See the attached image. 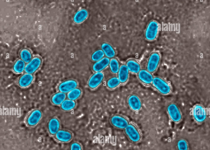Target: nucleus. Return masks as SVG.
I'll return each mask as SVG.
<instances>
[{
	"label": "nucleus",
	"instance_id": "1",
	"mask_svg": "<svg viewBox=\"0 0 210 150\" xmlns=\"http://www.w3.org/2000/svg\"><path fill=\"white\" fill-rule=\"evenodd\" d=\"M152 86L163 95H167L171 92L172 88L168 82L159 76L154 77L152 83Z\"/></svg>",
	"mask_w": 210,
	"mask_h": 150
},
{
	"label": "nucleus",
	"instance_id": "2",
	"mask_svg": "<svg viewBox=\"0 0 210 150\" xmlns=\"http://www.w3.org/2000/svg\"><path fill=\"white\" fill-rule=\"evenodd\" d=\"M124 131L128 138L132 142L136 143L141 140V133L137 127L134 124L129 123Z\"/></svg>",
	"mask_w": 210,
	"mask_h": 150
},
{
	"label": "nucleus",
	"instance_id": "3",
	"mask_svg": "<svg viewBox=\"0 0 210 150\" xmlns=\"http://www.w3.org/2000/svg\"><path fill=\"white\" fill-rule=\"evenodd\" d=\"M159 26L156 21L152 20L148 24L145 32V37L149 41L155 40L157 38L159 30Z\"/></svg>",
	"mask_w": 210,
	"mask_h": 150
},
{
	"label": "nucleus",
	"instance_id": "4",
	"mask_svg": "<svg viewBox=\"0 0 210 150\" xmlns=\"http://www.w3.org/2000/svg\"><path fill=\"white\" fill-rule=\"evenodd\" d=\"M161 57L159 52L154 51L152 52L148 59L146 69L151 73L155 71L160 63Z\"/></svg>",
	"mask_w": 210,
	"mask_h": 150
},
{
	"label": "nucleus",
	"instance_id": "5",
	"mask_svg": "<svg viewBox=\"0 0 210 150\" xmlns=\"http://www.w3.org/2000/svg\"><path fill=\"white\" fill-rule=\"evenodd\" d=\"M167 110L171 119L173 122L178 123L182 120V113L175 104L173 103L169 104L167 106Z\"/></svg>",
	"mask_w": 210,
	"mask_h": 150
},
{
	"label": "nucleus",
	"instance_id": "6",
	"mask_svg": "<svg viewBox=\"0 0 210 150\" xmlns=\"http://www.w3.org/2000/svg\"><path fill=\"white\" fill-rule=\"evenodd\" d=\"M192 113L195 120L199 123H201L206 119L207 112L206 108L200 104H196L193 108Z\"/></svg>",
	"mask_w": 210,
	"mask_h": 150
},
{
	"label": "nucleus",
	"instance_id": "7",
	"mask_svg": "<svg viewBox=\"0 0 210 150\" xmlns=\"http://www.w3.org/2000/svg\"><path fill=\"white\" fill-rule=\"evenodd\" d=\"M110 122L114 127L121 129H124L129 123L126 117L118 114L113 115L110 118Z\"/></svg>",
	"mask_w": 210,
	"mask_h": 150
},
{
	"label": "nucleus",
	"instance_id": "8",
	"mask_svg": "<svg viewBox=\"0 0 210 150\" xmlns=\"http://www.w3.org/2000/svg\"><path fill=\"white\" fill-rule=\"evenodd\" d=\"M42 116V112L38 109L31 111L27 116L26 122L27 125L33 127L36 125L39 122Z\"/></svg>",
	"mask_w": 210,
	"mask_h": 150
},
{
	"label": "nucleus",
	"instance_id": "9",
	"mask_svg": "<svg viewBox=\"0 0 210 150\" xmlns=\"http://www.w3.org/2000/svg\"><path fill=\"white\" fill-rule=\"evenodd\" d=\"M42 63V59L40 57H35L26 65L24 71L26 73L33 74L39 68Z\"/></svg>",
	"mask_w": 210,
	"mask_h": 150
},
{
	"label": "nucleus",
	"instance_id": "10",
	"mask_svg": "<svg viewBox=\"0 0 210 150\" xmlns=\"http://www.w3.org/2000/svg\"><path fill=\"white\" fill-rule=\"evenodd\" d=\"M54 136L55 140L59 142L68 143L72 139L73 134L68 130L60 129Z\"/></svg>",
	"mask_w": 210,
	"mask_h": 150
},
{
	"label": "nucleus",
	"instance_id": "11",
	"mask_svg": "<svg viewBox=\"0 0 210 150\" xmlns=\"http://www.w3.org/2000/svg\"><path fill=\"white\" fill-rule=\"evenodd\" d=\"M78 85V83L76 80L69 79L60 83L58 86L57 88L59 92L65 93L77 88Z\"/></svg>",
	"mask_w": 210,
	"mask_h": 150
},
{
	"label": "nucleus",
	"instance_id": "12",
	"mask_svg": "<svg viewBox=\"0 0 210 150\" xmlns=\"http://www.w3.org/2000/svg\"><path fill=\"white\" fill-rule=\"evenodd\" d=\"M104 78V75L103 72H95L89 78L87 83L88 86L91 89H94L102 83Z\"/></svg>",
	"mask_w": 210,
	"mask_h": 150
},
{
	"label": "nucleus",
	"instance_id": "13",
	"mask_svg": "<svg viewBox=\"0 0 210 150\" xmlns=\"http://www.w3.org/2000/svg\"><path fill=\"white\" fill-rule=\"evenodd\" d=\"M47 127L49 134L51 136H54L60 129V121L56 117H52L48 121Z\"/></svg>",
	"mask_w": 210,
	"mask_h": 150
},
{
	"label": "nucleus",
	"instance_id": "14",
	"mask_svg": "<svg viewBox=\"0 0 210 150\" xmlns=\"http://www.w3.org/2000/svg\"><path fill=\"white\" fill-rule=\"evenodd\" d=\"M127 101L129 107L133 110L137 111L141 109L142 106L141 101L137 95H130L128 97Z\"/></svg>",
	"mask_w": 210,
	"mask_h": 150
},
{
	"label": "nucleus",
	"instance_id": "15",
	"mask_svg": "<svg viewBox=\"0 0 210 150\" xmlns=\"http://www.w3.org/2000/svg\"><path fill=\"white\" fill-rule=\"evenodd\" d=\"M137 74L138 78L142 82L146 84L152 83L154 77L152 73L147 69H141Z\"/></svg>",
	"mask_w": 210,
	"mask_h": 150
},
{
	"label": "nucleus",
	"instance_id": "16",
	"mask_svg": "<svg viewBox=\"0 0 210 150\" xmlns=\"http://www.w3.org/2000/svg\"><path fill=\"white\" fill-rule=\"evenodd\" d=\"M34 79V76L33 74L25 73L19 77L18 83L21 87H27L31 85Z\"/></svg>",
	"mask_w": 210,
	"mask_h": 150
},
{
	"label": "nucleus",
	"instance_id": "17",
	"mask_svg": "<svg viewBox=\"0 0 210 150\" xmlns=\"http://www.w3.org/2000/svg\"><path fill=\"white\" fill-rule=\"evenodd\" d=\"M110 61L109 58L104 57L94 63L92 66V69L95 72H101L109 65Z\"/></svg>",
	"mask_w": 210,
	"mask_h": 150
},
{
	"label": "nucleus",
	"instance_id": "18",
	"mask_svg": "<svg viewBox=\"0 0 210 150\" xmlns=\"http://www.w3.org/2000/svg\"><path fill=\"white\" fill-rule=\"evenodd\" d=\"M129 71L125 64H122L120 66L118 74V77L121 83H126L128 79Z\"/></svg>",
	"mask_w": 210,
	"mask_h": 150
},
{
	"label": "nucleus",
	"instance_id": "19",
	"mask_svg": "<svg viewBox=\"0 0 210 150\" xmlns=\"http://www.w3.org/2000/svg\"><path fill=\"white\" fill-rule=\"evenodd\" d=\"M125 65L129 71L133 73L137 74L141 70V66L140 63L133 59L128 60Z\"/></svg>",
	"mask_w": 210,
	"mask_h": 150
},
{
	"label": "nucleus",
	"instance_id": "20",
	"mask_svg": "<svg viewBox=\"0 0 210 150\" xmlns=\"http://www.w3.org/2000/svg\"><path fill=\"white\" fill-rule=\"evenodd\" d=\"M102 50L105 55L108 58H112L115 56L116 52L114 49L110 44L104 42L101 45Z\"/></svg>",
	"mask_w": 210,
	"mask_h": 150
},
{
	"label": "nucleus",
	"instance_id": "21",
	"mask_svg": "<svg viewBox=\"0 0 210 150\" xmlns=\"http://www.w3.org/2000/svg\"><path fill=\"white\" fill-rule=\"evenodd\" d=\"M88 16V13L86 10L80 9L75 13L73 17V21L76 23H80L84 21Z\"/></svg>",
	"mask_w": 210,
	"mask_h": 150
},
{
	"label": "nucleus",
	"instance_id": "22",
	"mask_svg": "<svg viewBox=\"0 0 210 150\" xmlns=\"http://www.w3.org/2000/svg\"><path fill=\"white\" fill-rule=\"evenodd\" d=\"M66 97L65 93L59 92L53 94L51 97L50 100L53 104L59 105L61 104L65 99Z\"/></svg>",
	"mask_w": 210,
	"mask_h": 150
},
{
	"label": "nucleus",
	"instance_id": "23",
	"mask_svg": "<svg viewBox=\"0 0 210 150\" xmlns=\"http://www.w3.org/2000/svg\"><path fill=\"white\" fill-rule=\"evenodd\" d=\"M26 65L25 63L21 59H18L13 65V70L16 73H21L24 71Z\"/></svg>",
	"mask_w": 210,
	"mask_h": 150
},
{
	"label": "nucleus",
	"instance_id": "24",
	"mask_svg": "<svg viewBox=\"0 0 210 150\" xmlns=\"http://www.w3.org/2000/svg\"><path fill=\"white\" fill-rule=\"evenodd\" d=\"M19 54L21 59L25 63H28L32 58L31 52L27 48H24L22 49Z\"/></svg>",
	"mask_w": 210,
	"mask_h": 150
},
{
	"label": "nucleus",
	"instance_id": "25",
	"mask_svg": "<svg viewBox=\"0 0 210 150\" xmlns=\"http://www.w3.org/2000/svg\"><path fill=\"white\" fill-rule=\"evenodd\" d=\"M76 105L75 101L68 99H65L62 103L61 105V108L63 111H68L73 109Z\"/></svg>",
	"mask_w": 210,
	"mask_h": 150
},
{
	"label": "nucleus",
	"instance_id": "26",
	"mask_svg": "<svg viewBox=\"0 0 210 150\" xmlns=\"http://www.w3.org/2000/svg\"><path fill=\"white\" fill-rule=\"evenodd\" d=\"M82 93L81 90L79 88H76L68 93L67 97L69 99L75 100L80 97Z\"/></svg>",
	"mask_w": 210,
	"mask_h": 150
},
{
	"label": "nucleus",
	"instance_id": "27",
	"mask_svg": "<svg viewBox=\"0 0 210 150\" xmlns=\"http://www.w3.org/2000/svg\"><path fill=\"white\" fill-rule=\"evenodd\" d=\"M121 83L117 76H113L109 79L106 82L107 87L110 89H114L118 87Z\"/></svg>",
	"mask_w": 210,
	"mask_h": 150
},
{
	"label": "nucleus",
	"instance_id": "28",
	"mask_svg": "<svg viewBox=\"0 0 210 150\" xmlns=\"http://www.w3.org/2000/svg\"><path fill=\"white\" fill-rule=\"evenodd\" d=\"M111 72L114 74H117L119 69L120 65L118 60L116 59L113 58L110 60L109 64Z\"/></svg>",
	"mask_w": 210,
	"mask_h": 150
},
{
	"label": "nucleus",
	"instance_id": "29",
	"mask_svg": "<svg viewBox=\"0 0 210 150\" xmlns=\"http://www.w3.org/2000/svg\"><path fill=\"white\" fill-rule=\"evenodd\" d=\"M104 55V54L103 51L99 49L93 53L91 56V59L92 61L97 62L103 58Z\"/></svg>",
	"mask_w": 210,
	"mask_h": 150
},
{
	"label": "nucleus",
	"instance_id": "30",
	"mask_svg": "<svg viewBox=\"0 0 210 150\" xmlns=\"http://www.w3.org/2000/svg\"><path fill=\"white\" fill-rule=\"evenodd\" d=\"M178 150H188V146L187 142L184 139H181L178 141L177 143Z\"/></svg>",
	"mask_w": 210,
	"mask_h": 150
},
{
	"label": "nucleus",
	"instance_id": "31",
	"mask_svg": "<svg viewBox=\"0 0 210 150\" xmlns=\"http://www.w3.org/2000/svg\"><path fill=\"white\" fill-rule=\"evenodd\" d=\"M69 150H82V147L80 143L75 142L70 144Z\"/></svg>",
	"mask_w": 210,
	"mask_h": 150
}]
</instances>
